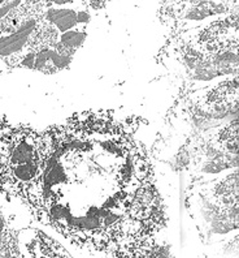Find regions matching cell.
Masks as SVG:
<instances>
[{
	"label": "cell",
	"mask_w": 239,
	"mask_h": 258,
	"mask_svg": "<svg viewBox=\"0 0 239 258\" xmlns=\"http://www.w3.org/2000/svg\"><path fill=\"white\" fill-rule=\"evenodd\" d=\"M43 167L42 132L0 120V192L37 213Z\"/></svg>",
	"instance_id": "6da1fadb"
},
{
	"label": "cell",
	"mask_w": 239,
	"mask_h": 258,
	"mask_svg": "<svg viewBox=\"0 0 239 258\" xmlns=\"http://www.w3.org/2000/svg\"><path fill=\"white\" fill-rule=\"evenodd\" d=\"M236 32H238V24H236V15H234L233 19L213 22L207 26L196 37V47L209 52H218L230 48L236 51V44H238Z\"/></svg>",
	"instance_id": "7a4b0ae2"
},
{
	"label": "cell",
	"mask_w": 239,
	"mask_h": 258,
	"mask_svg": "<svg viewBox=\"0 0 239 258\" xmlns=\"http://www.w3.org/2000/svg\"><path fill=\"white\" fill-rule=\"evenodd\" d=\"M28 241L19 242L21 258H72L63 246L38 230H26Z\"/></svg>",
	"instance_id": "3957f363"
},
{
	"label": "cell",
	"mask_w": 239,
	"mask_h": 258,
	"mask_svg": "<svg viewBox=\"0 0 239 258\" xmlns=\"http://www.w3.org/2000/svg\"><path fill=\"white\" fill-rule=\"evenodd\" d=\"M218 141L225 149L236 153V149H238V123H236V120L221 131Z\"/></svg>",
	"instance_id": "277c9868"
}]
</instances>
